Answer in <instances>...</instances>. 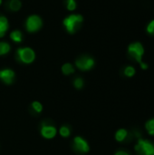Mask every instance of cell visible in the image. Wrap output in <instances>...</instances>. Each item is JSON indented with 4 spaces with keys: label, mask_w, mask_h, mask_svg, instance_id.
Listing matches in <instances>:
<instances>
[{
    "label": "cell",
    "mask_w": 154,
    "mask_h": 155,
    "mask_svg": "<svg viewBox=\"0 0 154 155\" xmlns=\"http://www.w3.org/2000/svg\"><path fill=\"white\" fill-rule=\"evenodd\" d=\"M15 74L10 69H5L0 71V79L5 84H11L14 80Z\"/></svg>",
    "instance_id": "ba28073f"
},
{
    "label": "cell",
    "mask_w": 154,
    "mask_h": 155,
    "mask_svg": "<svg viewBox=\"0 0 154 155\" xmlns=\"http://www.w3.org/2000/svg\"><path fill=\"white\" fill-rule=\"evenodd\" d=\"M115 155H129L127 153H125V152H123V151H120V152H118V153H116Z\"/></svg>",
    "instance_id": "603a6c76"
},
{
    "label": "cell",
    "mask_w": 154,
    "mask_h": 155,
    "mask_svg": "<svg viewBox=\"0 0 154 155\" xmlns=\"http://www.w3.org/2000/svg\"><path fill=\"white\" fill-rule=\"evenodd\" d=\"M74 149L80 153H87L89 151V146L83 138L75 137L74 138Z\"/></svg>",
    "instance_id": "52a82bcc"
},
{
    "label": "cell",
    "mask_w": 154,
    "mask_h": 155,
    "mask_svg": "<svg viewBox=\"0 0 154 155\" xmlns=\"http://www.w3.org/2000/svg\"><path fill=\"white\" fill-rule=\"evenodd\" d=\"M124 74H125V75H126V76H128V77H132V76H133V75H134V74H135V69H134L133 66H128V67H126V68H125V70H124Z\"/></svg>",
    "instance_id": "e0dca14e"
},
{
    "label": "cell",
    "mask_w": 154,
    "mask_h": 155,
    "mask_svg": "<svg viewBox=\"0 0 154 155\" xmlns=\"http://www.w3.org/2000/svg\"><path fill=\"white\" fill-rule=\"evenodd\" d=\"M128 52L137 62H139L140 64L142 63V57L143 55L144 49L141 43L137 42V43H133L130 45L128 48Z\"/></svg>",
    "instance_id": "277c9868"
},
{
    "label": "cell",
    "mask_w": 154,
    "mask_h": 155,
    "mask_svg": "<svg viewBox=\"0 0 154 155\" xmlns=\"http://www.w3.org/2000/svg\"><path fill=\"white\" fill-rule=\"evenodd\" d=\"M9 50H10V45L7 43H5V42L0 43V55L7 54Z\"/></svg>",
    "instance_id": "9a60e30c"
},
{
    "label": "cell",
    "mask_w": 154,
    "mask_h": 155,
    "mask_svg": "<svg viewBox=\"0 0 154 155\" xmlns=\"http://www.w3.org/2000/svg\"><path fill=\"white\" fill-rule=\"evenodd\" d=\"M135 151L139 155H154V145L147 140H139L135 145Z\"/></svg>",
    "instance_id": "7a4b0ae2"
},
{
    "label": "cell",
    "mask_w": 154,
    "mask_h": 155,
    "mask_svg": "<svg viewBox=\"0 0 154 155\" xmlns=\"http://www.w3.org/2000/svg\"><path fill=\"white\" fill-rule=\"evenodd\" d=\"M141 67L143 68V69H147L148 68V65L146 64H144V63H141Z\"/></svg>",
    "instance_id": "cb8c5ba5"
},
{
    "label": "cell",
    "mask_w": 154,
    "mask_h": 155,
    "mask_svg": "<svg viewBox=\"0 0 154 155\" xmlns=\"http://www.w3.org/2000/svg\"><path fill=\"white\" fill-rule=\"evenodd\" d=\"M126 136H127V131L124 129L119 130L115 134V138L118 142H123L126 138Z\"/></svg>",
    "instance_id": "8fae6325"
},
{
    "label": "cell",
    "mask_w": 154,
    "mask_h": 155,
    "mask_svg": "<svg viewBox=\"0 0 154 155\" xmlns=\"http://www.w3.org/2000/svg\"><path fill=\"white\" fill-rule=\"evenodd\" d=\"M147 32L149 34L154 35V20H152L147 26Z\"/></svg>",
    "instance_id": "7402d4cb"
},
{
    "label": "cell",
    "mask_w": 154,
    "mask_h": 155,
    "mask_svg": "<svg viewBox=\"0 0 154 155\" xmlns=\"http://www.w3.org/2000/svg\"><path fill=\"white\" fill-rule=\"evenodd\" d=\"M83 22V16L80 15H72L66 17L64 20V25L66 27V30L73 34L75 32L76 28H78L79 25Z\"/></svg>",
    "instance_id": "6da1fadb"
},
{
    "label": "cell",
    "mask_w": 154,
    "mask_h": 155,
    "mask_svg": "<svg viewBox=\"0 0 154 155\" xmlns=\"http://www.w3.org/2000/svg\"><path fill=\"white\" fill-rule=\"evenodd\" d=\"M26 29L29 32H35L39 30L42 26V20L37 15H31L26 20Z\"/></svg>",
    "instance_id": "5b68a950"
},
{
    "label": "cell",
    "mask_w": 154,
    "mask_h": 155,
    "mask_svg": "<svg viewBox=\"0 0 154 155\" xmlns=\"http://www.w3.org/2000/svg\"><path fill=\"white\" fill-rule=\"evenodd\" d=\"M1 2H2V0H0V4H1Z\"/></svg>",
    "instance_id": "d4e9b609"
},
{
    "label": "cell",
    "mask_w": 154,
    "mask_h": 155,
    "mask_svg": "<svg viewBox=\"0 0 154 155\" xmlns=\"http://www.w3.org/2000/svg\"><path fill=\"white\" fill-rule=\"evenodd\" d=\"M83 85H84V81H83V79H81V78H76V79L74 80V86H75L77 89L82 88Z\"/></svg>",
    "instance_id": "44dd1931"
},
{
    "label": "cell",
    "mask_w": 154,
    "mask_h": 155,
    "mask_svg": "<svg viewBox=\"0 0 154 155\" xmlns=\"http://www.w3.org/2000/svg\"><path fill=\"white\" fill-rule=\"evenodd\" d=\"M75 64L79 69L85 71V70L91 69L93 66L94 61H93V59H92L90 57H82V58H79Z\"/></svg>",
    "instance_id": "8992f818"
},
{
    "label": "cell",
    "mask_w": 154,
    "mask_h": 155,
    "mask_svg": "<svg viewBox=\"0 0 154 155\" xmlns=\"http://www.w3.org/2000/svg\"><path fill=\"white\" fill-rule=\"evenodd\" d=\"M62 71H63V73H64V74L68 75V74H73V73L74 72V67H73V65H72L71 64H65L63 65Z\"/></svg>",
    "instance_id": "5bb4252c"
},
{
    "label": "cell",
    "mask_w": 154,
    "mask_h": 155,
    "mask_svg": "<svg viewBox=\"0 0 154 155\" xmlns=\"http://www.w3.org/2000/svg\"><path fill=\"white\" fill-rule=\"evenodd\" d=\"M32 107H33V109H34L35 112H37V113H40V112L42 111V109H43L42 104H41L40 103H38V102H34V103L32 104Z\"/></svg>",
    "instance_id": "ffe728a7"
},
{
    "label": "cell",
    "mask_w": 154,
    "mask_h": 155,
    "mask_svg": "<svg viewBox=\"0 0 154 155\" xmlns=\"http://www.w3.org/2000/svg\"><path fill=\"white\" fill-rule=\"evenodd\" d=\"M10 37L14 42L16 43H20L22 41V34L19 31H13L10 35Z\"/></svg>",
    "instance_id": "4fadbf2b"
},
{
    "label": "cell",
    "mask_w": 154,
    "mask_h": 155,
    "mask_svg": "<svg viewBox=\"0 0 154 155\" xmlns=\"http://www.w3.org/2000/svg\"><path fill=\"white\" fill-rule=\"evenodd\" d=\"M34 57H35L34 52L31 48L25 47V48H19L17 50V58L25 64L32 63L34 60Z\"/></svg>",
    "instance_id": "3957f363"
},
{
    "label": "cell",
    "mask_w": 154,
    "mask_h": 155,
    "mask_svg": "<svg viewBox=\"0 0 154 155\" xmlns=\"http://www.w3.org/2000/svg\"><path fill=\"white\" fill-rule=\"evenodd\" d=\"M21 7V2L19 0H10L9 1V8L13 11H17Z\"/></svg>",
    "instance_id": "7c38bea8"
},
{
    "label": "cell",
    "mask_w": 154,
    "mask_h": 155,
    "mask_svg": "<svg viewBox=\"0 0 154 155\" xmlns=\"http://www.w3.org/2000/svg\"><path fill=\"white\" fill-rule=\"evenodd\" d=\"M41 134L42 135L46 138V139H51L53 137H54V135L56 134V129L54 126H46L44 125L41 129Z\"/></svg>",
    "instance_id": "9c48e42d"
},
{
    "label": "cell",
    "mask_w": 154,
    "mask_h": 155,
    "mask_svg": "<svg viewBox=\"0 0 154 155\" xmlns=\"http://www.w3.org/2000/svg\"><path fill=\"white\" fill-rule=\"evenodd\" d=\"M76 7V2L75 0H67V9L70 11L74 10Z\"/></svg>",
    "instance_id": "d6986e66"
},
{
    "label": "cell",
    "mask_w": 154,
    "mask_h": 155,
    "mask_svg": "<svg viewBox=\"0 0 154 155\" xmlns=\"http://www.w3.org/2000/svg\"><path fill=\"white\" fill-rule=\"evenodd\" d=\"M145 128L151 135H154V118L152 120H149L146 123Z\"/></svg>",
    "instance_id": "2e32d148"
},
{
    "label": "cell",
    "mask_w": 154,
    "mask_h": 155,
    "mask_svg": "<svg viewBox=\"0 0 154 155\" xmlns=\"http://www.w3.org/2000/svg\"><path fill=\"white\" fill-rule=\"evenodd\" d=\"M60 134H61L63 137H67V136H69V135H70V130H69V128L66 127V126L61 127V129H60Z\"/></svg>",
    "instance_id": "ac0fdd59"
},
{
    "label": "cell",
    "mask_w": 154,
    "mask_h": 155,
    "mask_svg": "<svg viewBox=\"0 0 154 155\" xmlns=\"http://www.w3.org/2000/svg\"><path fill=\"white\" fill-rule=\"evenodd\" d=\"M7 28H8L7 19L5 16H0V37L5 35V33L6 32Z\"/></svg>",
    "instance_id": "30bf717a"
}]
</instances>
